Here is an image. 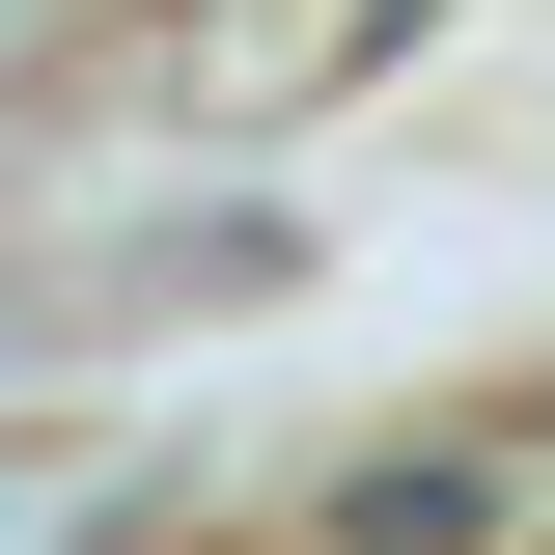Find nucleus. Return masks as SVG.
Returning a JSON list of instances; mask_svg holds the SVG:
<instances>
[{
  "label": "nucleus",
  "mask_w": 555,
  "mask_h": 555,
  "mask_svg": "<svg viewBox=\"0 0 555 555\" xmlns=\"http://www.w3.org/2000/svg\"><path fill=\"white\" fill-rule=\"evenodd\" d=\"M334 555H555V416H444V444H361Z\"/></svg>",
  "instance_id": "nucleus-1"
}]
</instances>
